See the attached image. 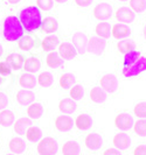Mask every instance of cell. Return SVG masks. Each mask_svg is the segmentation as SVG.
Masks as SVG:
<instances>
[{
	"instance_id": "cell-51",
	"label": "cell",
	"mask_w": 146,
	"mask_h": 155,
	"mask_svg": "<svg viewBox=\"0 0 146 155\" xmlns=\"http://www.w3.org/2000/svg\"><path fill=\"white\" fill-rule=\"evenodd\" d=\"M2 53H4V48H2V46L0 45V57L2 56Z\"/></svg>"
},
{
	"instance_id": "cell-1",
	"label": "cell",
	"mask_w": 146,
	"mask_h": 155,
	"mask_svg": "<svg viewBox=\"0 0 146 155\" xmlns=\"http://www.w3.org/2000/svg\"><path fill=\"white\" fill-rule=\"evenodd\" d=\"M19 20L22 25L23 29L27 31H35L40 28L42 22L41 11L36 6H27L20 11Z\"/></svg>"
},
{
	"instance_id": "cell-5",
	"label": "cell",
	"mask_w": 146,
	"mask_h": 155,
	"mask_svg": "<svg viewBox=\"0 0 146 155\" xmlns=\"http://www.w3.org/2000/svg\"><path fill=\"white\" fill-rule=\"evenodd\" d=\"M88 43H89V40L84 33L76 31L73 35V46L78 54L83 55L88 51Z\"/></svg>"
},
{
	"instance_id": "cell-22",
	"label": "cell",
	"mask_w": 146,
	"mask_h": 155,
	"mask_svg": "<svg viewBox=\"0 0 146 155\" xmlns=\"http://www.w3.org/2000/svg\"><path fill=\"white\" fill-rule=\"evenodd\" d=\"M23 69L26 72H29V74H35L38 72L39 70L41 69V62L38 57H28V58H25V62H23Z\"/></svg>"
},
{
	"instance_id": "cell-8",
	"label": "cell",
	"mask_w": 146,
	"mask_h": 155,
	"mask_svg": "<svg viewBox=\"0 0 146 155\" xmlns=\"http://www.w3.org/2000/svg\"><path fill=\"white\" fill-rule=\"evenodd\" d=\"M35 98H36L35 93L31 91V90H25V89L19 90L15 96L16 103L19 105H22V106H28L29 104L34 103Z\"/></svg>"
},
{
	"instance_id": "cell-9",
	"label": "cell",
	"mask_w": 146,
	"mask_h": 155,
	"mask_svg": "<svg viewBox=\"0 0 146 155\" xmlns=\"http://www.w3.org/2000/svg\"><path fill=\"white\" fill-rule=\"evenodd\" d=\"M105 50V41L102 38L93 36L89 40L88 43V51L92 53L93 55H102Z\"/></svg>"
},
{
	"instance_id": "cell-38",
	"label": "cell",
	"mask_w": 146,
	"mask_h": 155,
	"mask_svg": "<svg viewBox=\"0 0 146 155\" xmlns=\"http://www.w3.org/2000/svg\"><path fill=\"white\" fill-rule=\"evenodd\" d=\"M130 8L134 13H144L146 11V0H130Z\"/></svg>"
},
{
	"instance_id": "cell-7",
	"label": "cell",
	"mask_w": 146,
	"mask_h": 155,
	"mask_svg": "<svg viewBox=\"0 0 146 155\" xmlns=\"http://www.w3.org/2000/svg\"><path fill=\"white\" fill-rule=\"evenodd\" d=\"M93 16L98 20H108L112 16V6L108 2H100L93 8Z\"/></svg>"
},
{
	"instance_id": "cell-32",
	"label": "cell",
	"mask_w": 146,
	"mask_h": 155,
	"mask_svg": "<svg viewBox=\"0 0 146 155\" xmlns=\"http://www.w3.org/2000/svg\"><path fill=\"white\" fill-rule=\"evenodd\" d=\"M36 82H38L39 85L42 86V87H49V86L53 85V83H54V77H53V75L50 72L43 71V72H41L38 76Z\"/></svg>"
},
{
	"instance_id": "cell-53",
	"label": "cell",
	"mask_w": 146,
	"mask_h": 155,
	"mask_svg": "<svg viewBox=\"0 0 146 155\" xmlns=\"http://www.w3.org/2000/svg\"><path fill=\"white\" fill-rule=\"evenodd\" d=\"M6 155H15V154H12V153H8V154H6Z\"/></svg>"
},
{
	"instance_id": "cell-29",
	"label": "cell",
	"mask_w": 146,
	"mask_h": 155,
	"mask_svg": "<svg viewBox=\"0 0 146 155\" xmlns=\"http://www.w3.org/2000/svg\"><path fill=\"white\" fill-rule=\"evenodd\" d=\"M90 99L96 104L104 103L107 101V92L100 86H95L90 91Z\"/></svg>"
},
{
	"instance_id": "cell-11",
	"label": "cell",
	"mask_w": 146,
	"mask_h": 155,
	"mask_svg": "<svg viewBox=\"0 0 146 155\" xmlns=\"http://www.w3.org/2000/svg\"><path fill=\"white\" fill-rule=\"evenodd\" d=\"M5 61L8 63V65L11 67V69L18 71V70L22 69L23 62H25V56L21 54H19V53L13 51V53H11V54H8L7 56H6Z\"/></svg>"
},
{
	"instance_id": "cell-40",
	"label": "cell",
	"mask_w": 146,
	"mask_h": 155,
	"mask_svg": "<svg viewBox=\"0 0 146 155\" xmlns=\"http://www.w3.org/2000/svg\"><path fill=\"white\" fill-rule=\"evenodd\" d=\"M133 130L140 137H146V119H140L133 123Z\"/></svg>"
},
{
	"instance_id": "cell-27",
	"label": "cell",
	"mask_w": 146,
	"mask_h": 155,
	"mask_svg": "<svg viewBox=\"0 0 146 155\" xmlns=\"http://www.w3.org/2000/svg\"><path fill=\"white\" fill-rule=\"evenodd\" d=\"M14 121H15V116L13 111L6 109L0 111V125L2 127H9L14 124Z\"/></svg>"
},
{
	"instance_id": "cell-34",
	"label": "cell",
	"mask_w": 146,
	"mask_h": 155,
	"mask_svg": "<svg viewBox=\"0 0 146 155\" xmlns=\"http://www.w3.org/2000/svg\"><path fill=\"white\" fill-rule=\"evenodd\" d=\"M111 26L109 25L108 22H100L96 28H95V31L97 34L98 38H102V39H108L111 35Z\"/></svg>"
},
{
	"instance_id": "cell-30",
	"label": "cell",
	"mask_w": 146,
	"mask_h": 155,
	"mask_svg": "<svg viewBox=\"0 0 146 155\" xmlns=\"http://www.w3.org/2000/svg\"><path fill=\"white\" fill-rule=\"evenodd\" d=\"M41 46H42L45 51H52V50H54L56 47L60 46V40H59L57 36L49 35V36H46L45 39L42 40Z\"/></svg>"
},
{
	"instance_id": "cell-28",
	"label": "cell",
	"mask_w": 146,
	"mask_h": 155,
	"mask_svg": "<svg viewBox=\"0 0 146 155\" xmlns=\"http://www.w3.org/2000/svg\"><path fill=\"white\" fill-rule=\"evenodd\" d=\"M81 147L76 141H67L62 146V154L63 155H80Z\"/></svg>"
},
{
	"instance_id": "cell-49",
	"label": "cell",
	"mask_w": 146,
	"mask_h": 155,
	"mask_svg": "<svg viewBox=\"0 0 146 155\" xmlns=\"http://www.w3.org/2000/svg\"><path fill=\"white\" fill-rule=\"evenodd\" d=\"M55 2H57V4H63V2H67L68 0H54Z\"/></svg>"
},
{
	"instance_id": "cell-15",
	"label": "cell",
	"mask_w": 146,
	"mask_h": 155,
	"mask_svg": "<svg viewBox=\"0 0 146 155\" xmlns=\"http://www.w3.org/2000/svg\"><path fill=\"white\" fill-rule=\"evenodd\" d=\"M112 142H114V146L116 147V149L124 150V149H127L131 146V138L126 133H118L114 137Z\"/></svg>"
},
{
	"instance_id": "cell-45",
	"label": "cell",
	"mask_w": 146,
	"mask_h": 155,
	"mask_svg": "<svg viewBox=\"0 0 146 155\" xmlns=\"http://www.w3.org/2000/svg\"><path fill=\"white\" fill-rule=\"evenodd\" d=\"M133 155H146V145H139L134 148Z\"/></svg>"
},
{
	"instance_id": "cell-14",
	"label": "cell",
	"mask_w": 146,
	"mask_h": 155,
	"mask_svg": "<svg viewBox=\"0 0 146 155\" xmlns=\"http://www.w3.org/2000/svg\"><path fill=\"white\" fill-rule=\"evenodd\" d=\"M131 29L130 27L125 23H117L111 28V35L117 40L126 39L127 36H130Z\"/></svg>"
},
{
	"instance_id": "cell-35",
	"label": "cell",
	"mask_w": 146,
	"mask_h": 155,
	"mask_svg": "<svg viewBox=\"0 0 146 155\" xmlns=\"http://www.w3.org/2000/svg\"><path fill=\"white\" fill-rule=\"evenodd\" d=\"M75 82H76L75 75L69 74V72L63 74L61 77H60V81H59L60 86H61L62 89H70L71 86L75 84Z\"/></svg>"
},
{
	"instance_id": "cell-18",
	"label": "cell",
	"mask_w": 146,
	"mask_h": 155,
	"mask_svg": "<svg viewBox=\"0 0 146 155\" xmlns=\"http://www.w3.org/2000/svg\"><path fill=\"white\" fill-rule=\"evenodd\" d=\"M8 148H9V150H11L12 154L19 155V154H22L23 152L26 150L27 146H26V142L21 138L15 137V138L11 139V141L8 142Z\"/></svg>"
},
{
	"instance_id": "cell-46",
	"label": "cell",
	"mask_w": 146,
	"mask_h": 155,
	"mask_svg": "<svg viewBox=\"0 0 146 155\" xmlns=\"http://www.w3.org/2000/svg\"><path fill=\"white\" fill-rule=\"evenodd\" d=\"M92 2V0H75V4L80 7H88Z\"/></svg>"
},
{
	"instance_id": "cell-37",
	"label": "cell",
	"mask_w": 146,
	"mask_h": 155,
	"mask_svg": "<svg viewBox=\"0 0 146 155\" xmlns=\"http://www.w3.org/2000/svg\"><path fill=\"white\" fill-rule=\"evenodd\" d=\"M139 57H140V51H138V50L133 49V50H131L129 53H126L125 57H124L123 67H130L132 64H134L139 60Z\"/></svg>"
},
{
	"instance_id": "cell-19",
	"label": "cell",
	"mask_w": 146,
	"mask_h": 155,
	"mask_svg": "<svg viewBox=\"0 0 146 155\" xmlns=\"http://www.w3.org/2000/svg\"><path fill=\"white\" fill-rule=\"evenodd\" d=\"M12 126H13V130H14V132L16 134L25 135V133L28 130V127L32 126V119H29L28 117H23V118H20L16 121H14V124Z\"/></svg>"
},
{
	"instance_id": "cell-39",
	"label": "cell",
	"mask_w": 146,
	"mask_h": 155,
	"mask_svg": "<svg viewBox=\"0 0 146 155\" xmlns=\"http://www.w3.org/2000/svg\"><path fill=\"white\" fill-rule=\"evenodd\" d=\"M70 97L73 101H80L84 97V87L82 85H73L70 87Z\"/></svg>"
},
{
	"instance_id": "cell-10",
	"label": "cell",
	"mask_w": 146,
	"mask_h": 155,
	"mask_svg": "<svg viewBox=\"0 0 146 155\" xmlns=\"http://www.w3.org/2000/svg\"><path fill=\"white\" fill-rule=\"evenodd\" d=\"M115 126L121 131H127L133 127V118L127 113H121L115 118Z\"/></svg>"
},
{
	"instance_id": "cell-13",
	"label": "cell",
	"mask_w": 146,
	"mask_h": 155,
	"mask_svg": "<svg viewBox=\"0 0 146 155\" xmlns=\"http://www.w3.org/2000/svg\"><path fill=\"white\" fill-rule=\"evenodd\" d=\"M74 126V120L69 116H59L55 119V127L60 132H68Z\"/></svg>"
},
{
	"instance_id": "cell-36",
	"label": "cell",
	"mask_w": 146,
	"mask_h": 155,
	"mask_svg": "<svg viewBox=\"0 0 146 155\" xmlns=\"http://www.w3.org/2000/svg\"><path fill=\"white\" fill-rule=\"evenodd\" d=\"M117 48H118L119 53H122V54L125 55L126 53H129V51L133 50V49L136 48V43H134L132 40L123 39L117 43Z\"/></svg>"
},
{
	"instance_id": "cell-33",
	"label": "cell",
	"mask_w": 146,
	"mask_h": 155,
	"mask_svg": "<svg viewBox=\"0 0 146 155\" xmlns=\"http://www.w3.org/2000/svg\"><path fill=\"white\" fill-rule=\"evenodd\" d=\"M25 135H26V139L28 140V141H31V142H38L42 138V132H41V130L39 127H36V126H31L26 131Z\"/></svg>"
},
{
	"instance_id": "cell-16",
	"label": "cell",
	"mask_w": 146,
	"mask_h": 155,
	"mask_svg": "<svg viewBox=\"0 0 146 155\" xmlns=\"http://www.w3.org/2000/svg\"><path fill=\"white\" fill-rule=\"evenodd\" d=\"M85 146L91 150H98L103 146V139L97 133H90L85 138Z\"/></svg>"
},
{
	"instance_id": "cell-17",
	"label": "cell",
	"mask_w": 146,
	"mask_h": 155,
	"mask_svg": "<svg viewBox=\"0 0 146 155\" xmlns=\"http://www.w3.org/2000/svg\"><path fill=\"white\" fill-rule=\"evenodd\" d=\"M36 84H38L36 78L33 74L25 72L19 77V85L21 86L22 89H25V90H32V89L35 87Z\"/></svg>"
},
{
	"instance_id": "cell-41",
	"label": "cell",
	"mask_w": 146,
	"mask_h": 155,
	"mask_svg": "<svg viewBox=\"0 0 146 155\" xmlns=\"http://www.w3.org/2000/svg\"><path fill=\"white\" fill-rule=\"evenodd\" d=\"M133 112H134V114L138 117V118L146 119V101H140V103H138L134 106Z\"/></svg>"
},
{
	"instance_id": "cell-23",
	"label": "cell",
	"mask_w": 146,
	"mask_h": 155,
	"mask_svg": "<svg viewBox=\"0 0 146 155\" xmlns=\"http://www.w3.org/2000/svg\"><path fill=\"white\" fill-rule=\"evenodd\" d=\"M43 106L40 103H32L27 106V117L29 119H40L43 114Z\"/></svg>"
},
{
	"instance_id": "cell-50",
	"label": "cell",
	"mask_w": 146,
	"mask_h": 155,
	"mask_svg": "<svg viewBox=\"0 0 146 155\" xmlns=\"http://www.w3.org/2000/svg\"><path fill=\"white\" fill-rule=\"evenodd\" d=\"M4 82H5V76H1V75H0V85H1Z\"/></svg>"
},
{
	"instance_id": "cell-21",
	"label": "cell",
	"mask_w": 146,
	"mask_h": 155,
	"mask_svg": "<svg viewBox=\"0 0 146 155\" xmlns=\"http://www.w3.org/2000/svg\"><path fill=\"white\" fill-rule=\"evenodd\" d=\"M41 31L43 33H47V34H52V33H55L59 28V23H57V20L53 18V16H47L45 18V20H42L41 22V26H40Z\"/></svg>"
},
{
	"instance_id": "cell-31",
	"label": "cell",
	"mask_w": 146,
	"mask_h": 155,
	"mask_svg": "<svg viewBox=\"0 0 146 155\" xmlns=\"http://www.w3.org/2000/svg\"><path fill=\"white\" fill-rule=\"evenodd\" d=\"M46 63L49 68H53V69L63 67V60L60 57V55L57 53H55V51H50L49 54L47 55Z\"/></svg>"
},
{
	"instance_id": "cell-3",
	"label": "cell",
	"mask_w": 146,
	"mask_h": 155,
	"mask_svg": "<svg viewBox=\"0 0 146 155\" xmlns=\"http://www.w3.org/2000/svg\"><path fill=\"white\" fill-rule=\"evenodd\" d=\"M36 150L40 155H55L57 153V142L52 137H46L39 141Z\"/></svg>"
},
{
	"instance_id": "cell-2",
	"label": "cell",
	"mask_w": 146,
	"mask_h": 155,
	"mask_svg": "<svg viewBox=\"0 0 146 155\" xmlns=\"http://www.w3.org/2000/svg\"><path fill=\"white\" fill-rule=\"evenodd\" d=\"M22 25L16 15H8L4 19L2 25V35L8 42H16L21 36H23Z\"/></svg>"
},
{
	"instance_id": "cell-4",
	"label": "cell",
	"mask_w": 146,
	"mask_h": 155,
	"mask_svg": "<svg viewBox=\"0 0 146 155\" xmlns=\"http://www.w3.org/2000/svg\"><path fill=\"white\" fill-rule=\"evenodd\" d=\"M146 70V57H139V60L134 64H132L130 67H123V76L124 77H134L138 76L139 74L144 72Z\"/></svg>"
},
{
	"instance_id": "cell-52",
	"label": "cell",
	"mask_w": 146,
	"mask_h": 155,
	"mask_svg": "<svg viewBox=\"0 0 146 155\" xmlns=\"http://www.w3.org/2000/svg\"><path fill=\"white\" fill-rule=\"evenodd\" d=\"M144 38H145V40H146V25H145V27H144Z\"/></svg>"
},
{
	"instance_id": "cell-42",
	"label": "cell",
	"mask_w": 146,
	"mask_h": 155,
	"mask_svg": "<svg viewBox=\"0 0 146 155\" xmlns=\"http://www.w3.org/2000/svg\"><path fill=\"white\" fill-rule=\"evenodd\" d=\"M36 7L42 11H50L54 7V0H36Z\"/></svg>"
},
{
	"instance_id": "cell-54",
	"label": "cell",
	"mask_w": 146,
	"mask_h": 155,
	"mask_svg": "<svg viewBox=\"0 0 146 155\" xmlns=\"http://www.w3.org/2000/svg\"><path fill=\"white\" fill-rule=\"evenodd\" d=\"M119 1H127V0H119Z\"/></svg>"
},
{
	"instance_id": "cell-48",
	"label": "cell",
	"mask_w": 146,
	"mask_h": 155,
	"mask_svg": "<svg viewBox=\"0 0 146 155\" xmlns=\"http://www.w3.org/2000/svg\"><path fill=\"white\" fill-rule=\"evenodd\" d=\"M6 4H8V5H16V4H19L21 0H4Z\"/></svg>"
},
{
	"instance_id": "cell-47",
	"label": "cell",
	"mask_w": 146,
	"mask_h": 155,
	"mask_svg": "<svg viewBox=\"0 0 146 155\" xmlns=\"http://www.w3.org/2000/svg\"><path fill=\"white\" fill-rule=\"evenodd\" d=\"M103 155H122V154H121L119 150L116 149V148H109V149H107V150L103 153Z\"/></svg>"
},
{
	"instance_id": "cell-44",
	"label": "cell",
	"mask_w": 146,
	"mask_h": 155,
	"mask_svg": "<svg viewBox=\"0 0 146 155\" xmlns=\"http://www.w3.org/2000/svg\"><path fill=\"white\" fill-rule=\"evenodd\" d=\"M8 103H9V101H8V96L5 92L0 91V111L7 109Z\"/></svg>"
},
{
	"instance_id": "cell-12",
	"label": "cell",
	"mask_w": 146,
	"mask_h": 155,
	"mask_svg": "<svg viewBox=\"0 0 146 155\" xmlns=\"http://www.w3.org/2000/svg\"><path fill=\"white\" fill-rule=\"evenodd\" d=\"M115 16L119 22H124L126 25V23H131L134 21L136 13L129 7H121L118 8V11L116 12Z\"/></svg>"
},
{
	"instance_id": "cell-20",
	"label": "cell",
	"mask_w": 146,
	"mask_h": 155,
	"mask_svg": "<svg viewBox=\"0 0 146 155\" xmlns=\"http://www.w3.org/2000/svg\"><path fill=\"white\" fill-rule=\"evenodd\" d=\"M76 54V50H75V48L71 43H68V42L60 43V46H59V55H60V57L62 60H70Z\"/></svg>"
},
{
	"instance_id": "cell-6",
	"label": "cell",
	"mask_w": 146,
	"mask_h": 155,
	"mask_svg": "<svg viewBox=\"0 0 146 155\" xmlns=\"http://www.w3.org/2000/svg\"><path fill=\"white\" fill-rule=\"evenodd\" d=\"M100 87L105 91V92L114 93L118 90L119 87V83H118V79L114 75H104L103 77L100 78Z\"/></svg>"
},
{
	"instance_id": "cell-43",
	"label": "cell",
	"mask_w": 146,
	"mask_h": 155,
	"mask_svg": "<svg viewBox=\"0 0 146 155\" xmlns=\"http://www.w3.org/2000/svg\"><path fill=\"white\" fill-rule=\"evenodd\" d=\"M11 72H12V69L8 65V63L5 60L0 61V75L1 76H8V75H11Z\"/></svg>"
},
{
	"instance_id": "cell-26",
	"label": "cell",
	"mask_w": 146,
	"mask_h": 155,
	"mask_svg": "<svg viewBox=\"0 0 146 155\" xmlns=\"http://www.w3.org/2000/svg\"><path fill=\"white\" fill-rule=\"evenodd\" d=\"M35 46H36V41L29 35H23L18 40V48L25 51H29Z\"/></svg>"
},
{
	"instance_id": "cell-25",
	"label": "cell",
	"mask_w": 146,
	"mask_h": 155,
	"mask_svg": "<svg viewBox=\"0 0 146 155\" xmlns=\"http://www.w3.org/2000/svg\"><path fill=\"white\" fill-rule=\"evenodd\" d=\"M74 125L81 131H87L92 126V119L89 114H80L77 116L76 120L74 121Z\"/></svg>"
},
{
	"instance_id": "cell-24",
	"label": "cell",
	"mask_w": 146,
	"mask_h": 155,
	"mask_svg": "<svg viewBox=\"0 0 146 155\" xmlns=\"http://www.w3.org/2000/svg\"><path fill=\"white\" fill-rule=\"evenodd\" d=\"M76 103L75 101H73L71 98H64L60 101L59 103V110L61 111L63 114H71L76 111Z\"/></svg>"
}]
</instances>
